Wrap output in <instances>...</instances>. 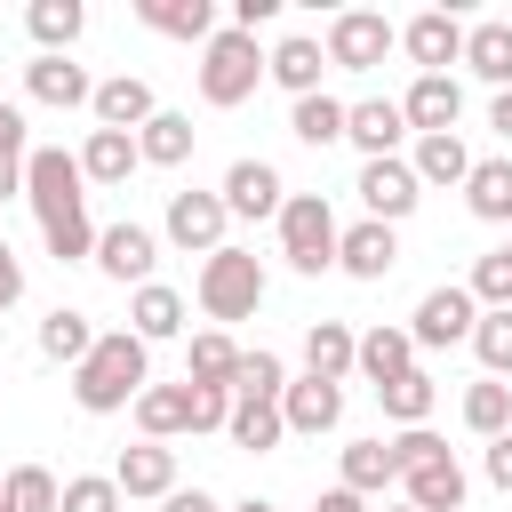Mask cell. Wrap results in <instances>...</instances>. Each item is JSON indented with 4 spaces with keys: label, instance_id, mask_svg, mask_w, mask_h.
Masks as SVG:
<instances>
[{
    "label": "cell",
    "instance_id": "6da1fadb",
    "mask_svg": "<svg viewBox=\"0 0 512 512\" xmlns=\"http://www.w3.org/2000/svg\"><path fill=\"white\" fill-rule=\"evenodd\" d=\"M24 200H32V216H40V240H48V256L56 264H96V224H88V176H80V152H64V144H32V160H24Z\"/></svg>",
    "mask_w": 512,
    "mask_h": 512
},
{
    "label": "cell",
    "instance_id": "7a4b0ae2",
    "mask_svg": "<svg viewBox=\"0 0 512 512\" xmlns=\"http://www.w3.org/2000/svg\"><path fill=\"white\" fill-rule=\"evenodd\" d=\"M144 384H152V344H144L136 328H104L96 352L72 368V400H80L88 416H120V408H136Z\"/></svg>",
    "mask_w": 512,
    "mask_h": 512
},
{
    "label": "cell",
    "instance_id": "3957f363",
    "mask_svg": "<svg viewBox=\"0 0 512 512\" xmlns=\"http://www.w3.org/2000/svg\"><path fill=\"white\" fill-rule=\"evenodd\" d=\"M264 64H272V48H256V32H216L208 48H200V96L216 104V112H232V104H248L256 88H264Z\"/></svg>",
    "mask_w": 512,
    "mask_h": 512
},
{
    "label": "cell",
    "instance_id": "277c9868",
    "mask_svg": "<svg viewBox=\"0 0 512 512\" xmlns=\"http://www.w3.org/2000/svg\"><path fill=\"white\" fill-rule=\"evenodd\" d=\"M336 240H344V224H336L328 192H288V208H280V256H288V272H304V280L336 272Z\"/></svg>",
    "mask_w": 512,
    "mask_h": 512
},
{
    "label": "cell",
    "instance_id": "5b68a950",
    "mask_svg": "<svg viewBox=\"0 0 512 512\" xmlns=\"http://www.w3.org/2000/svg\"><path fill=\"white\" fill-rule=\"evenodd\" d=\"M192 296H200L208 320H248V312L264 304V264H256L248 248H216V256H200Z\"/></svg>",
    "mask_w": 512,
    "mask_h": 512
},
{
    "label": "cell",
    "instance_id": "8992f818",
    "mask_svg": "<svg viewBox=\"0 0 512 512\" xmlns=\"http://www.w3.org/2000/svg\"><path fill=\"white\" fill-rule=\"evenodd\" d=\"M472 328H480V304H472V288H424L416 296V312H408V336H416V352H448V344H472Z\"/></svg>",
    "mask_w": 512,
    "mask_h": 512
},
{
    "label": "cell",
    "instance_id": "52a82bcc",
    "mask_svg": "<svg viewBox=\"0 0 512 512\" xmlns=\"http://www.w3.org/2000/svg\"><path fill=\"white\" fill-rule=\"evenodd\" d=\"M224 224H232V208H224V192H168V216H160V232L184 248V256H216V248H232L224 240Z\"/></svg>",
    "mask_w": 512,
    "mask_h": 512
},
{
    "label": "cell",
    "instance_id": "ba28073f",
    "mask_svg": "<svg viewBox=\"0 0 512 512\" xmlns=\"http://www.w3.org/2000/svg\"><path fill=\"white\" fill-rule=\"evenodd\" d=\"M392 48H400V32H392L376 8H344V16L328 24V64H344V72H376Z\"/></svg>",
    "mask_w": 512,
    "mask_h": 512
},
{
    "label": "cell",
    "instance_id": "9c48e42d",
    "mask_svg": "<svg viewBox=\"0 0 512 512\" xmlns=\"http://www.w3.org/2000/svg\"><path fill=\"white\" fill-rule=\"evenodd\" d=\"M360 208H368V224H400V216H416V200H424V184H416V168L408 160H360Z\"/></svg>",
    "mask_w": 512,
    "mask_h": 512
},
{
    "label": "cell",
    "instance_id": "30bf717a",
    "mask_svg": "<svg viewBox=\"0 0 512 512\" xmlns=\"http://www.w3.org/2000/svg\"><path fill=\"white\" fill-rule=\"evenodd\" d=\"M400 504H416V512H464V464L448 456V440L432 456L400 464Z\"/></svg>",
    "mask_w": 512,
    "mask_h": 512
},
{
    "label": "cell",
    "instance_id": "8fae6325",
    "mask_svg": "<svg viewBox=\"0 0 512 512\" xmlns=\"http://www.w3.org/2000/svg\"><path fill=\"white\" fill-rule=\"evenodd\" d=\"M400 112H408V136H456V120H464L456 72H416L408 96H400Z\"/></svg>",
    "mask_w": 512,
    "mask_h": 512
},
{
    "label": "cell",
    "instance_id": "7c38bea8",
    "mask_svg": "<svg viewBox=\"0 0 512 512\" xmlns=\"http://www.w3.org/2000/svg\"><path fill=\"white\" fill-rule=\"evenodd\" d=\"M216 192H224V208H232V216H248V224H256V216H272V224H280V208H288V184H280V168H272V160H232Z\"/></svg>",
    "mask_w": 512,
    "mask_h": 512
},
{
    "label": "cell",
    "instance_id": "4fadbf2b",
    "mask_svg": "<svg viewBox=\"0 0 512 512\" xmlns=\"http://www.w3.org/2000/svg\"><path fill=\"white\" fill-rule=\"evenodd\" d=\"M152 264H160V240H152L144 224H104V232H96V272H104V280L144 288Z\"/></svg>",
    "mask_w": 512,
    "mask_h": 512
},
{
    "label": "cell",
    "instance_id": "5bb4252c",
    "mask_svg": "<svg viewBox=\"0 0 512 512\" xmlns=\"http://www.w3.org/2000/svg\"><path fill=\"white\" fill-rule=\"evenodd\" d=\"M400 48H408L416 72H448V64H464V24L448 8H424V16L400 24Z\"/></svg>",
    "mask_w": 512,
    "mask_h": 512
},
{
    "label": "cell",
    "instance_id": "9a60e30c",
    "mask_svg": "<svg viewBox=\"0 0 512 512\" xmlns=\"http://www.w3.org/2000/svg\"><path fill=\"white\" fill-rule=\"evenodd\" d=\"M400 136H408V112L392 96H360L344 120V144H360V160H400Z\"/></svg>",
    "mask_w": 512,
    "mask_h": 512
},
{
    "label": "cell",
    "instance_id": "2e32d148",
    "mask_svg": "<svg viewBox=\"0 0 512 512\" xmlns=\"http://www.w3.org/2000/svg\"><path fill=\"white\" fill-rule=\"evenodd\" d=\"M280 424H288V432H304V440H320V432H336V424H344V384H320V376H296V384L280 392Z\"/></svg>",
    "mask_w": 512,
    "mask_h": 512
},
{
    "label": "cell",
    "instance_id": "e0dca14e",
    "mask_svg": "<svg viewBox=\"0 0 512 512\" xmlns=\"http://www.w3.org/2000/svg\"><path fill=\"white\" fill-rule=\"evenodd\" d=\"M24 96L72 112V104H96V80H88V64H72V56H32V64H24Z\"/></svg>",
    "mask_w": 512,
    "mask_h": 512
},
{
    "label": "cell",
    "instance_id": "ac0fdd59",
    "mask_svg": "<svg viewBox=\"0 0 512 512\" xmlns=\"http://www.w3.org/2000/svg\"><path fill=\"white\" fill-rule=\"evenodd\" d=\"M112 480H120V496H176V448L168 440H136V448L112 456Z\"/></svg>",
    "mask_w": 512,
    "mask_h": 512
},
{
    "label": "cell",
    "instance_id": "d6986e66",
    "mask_svg": "<svg viewBox=\"0 0 512 512\" xmlns=\"http://www.w3.org/2000/svg\"><path fill=\"white\" fill-rule=\"evenodd\" d=\"M96 128H120V136H136L160 104H152V80H136V72H112V80H96Z\"/></svg>",
    "mask_w": 512,
    "mask_h": 512
},
{
    "label": "cell",
    "instance_id": "ffe728a7",
    "mask_svg": "<svg viewBox=\"0 0 512 512\" xmlns=\"http://www.w3.org/2000/svg\"><path fill=\"white\" fill-rule=\"evenodd\" d=\"M392 264H400V232H392V224H368V216H360V224L336 240V272H352V280H384Z\"/></svg>",
    "mask_w": 512,
    "mask_h": 512
},
{
    "label": "cell",
    "instance_id": "44dd1931",
    "mask_svg": "<svg viewBox=\"0 0 512 512\" xmlns=\"http://www.w3.org/2000/svg\"><path fill=\"white\" fill-rule=\"evenodd\" d=\"M136 16L160 32V40H192V48H208L224 24H216V0H136Z\"/></svg>",
    "mask_w": 512,
    "mask_h": 512
},
{
    "label": "cell",
    "instance_id": "7402d4cb",
    "mask_svg": "<svg viewBox=\"0 0 512 512\" xmlns=\"http://www.w3.org/2000/svg\"><path fill=\"white\" fill-rule=\"evenodd\" d=\"M352 368H360V336H352L344 320H312V328H304V376L344 384Z\"/></svg>",
    "mask_w": 512,
    "mask_h": 512
},
{
    "label": "cell",
    "instance_id": "603a6c76",
    "mask_svg": "<svg viewBox=\"0 0 512 512\" xmlns=\"http://www.w3.org/2000/svg\"><path fill=\"white\" fill-rule=\"evenodd\" d=\"M464 64L504 96L512 88V16H488V24H464Z\"/></svg>",
    "mask_w": 512,
    "mask_h": 512
},
{
    "label": "cell",
    "instance_id": "cb8c5ba5",
    "mask_svg": "<svg viewBox=\"0 0 512 512\" xmlns=\"http://www.w3.org/2000/svg\"><path fill=\"white\" fill-rule=\"evenodd\" d=\"M320 72H328V48L304 40V32H288V40L272 48V64H264V80H280L288 96H320Z\"/></svg>",
    "mask_w": 512,
    "mask_h": 512
},
{
    "label": "cell",
    "instance_id": "d4e9b609",
    "mask_svg": "<svg viewBox=\"0 0 512 512\" xmlns=\"http://www.w3.org/2000/svg\"><path fill=\"white\" fill-rule=\"evenodd\" d=\"M136 168H144L136 136H120V128H88V144H80V176H88V184H128Z\"/></svg>",
    "mask_w": 512,
    "mask_h": 512
},
{
    "label": "cell",
    "instance_id": "484cf974",
    "mask_svg": "<svg viewBox=\"0 0 512 512\" xmlns=\"http://www.w3.org/2000/svg\"><path fill=\"white\" fill-rule=\"evenodd\" d=\"M128 328H136L144 344H168V336H184V296H176L168 280H144V288L128 296Z\"/></svg>",
    "mask_w": 512,
    "mask_h": 512
},
{
    "label": "cell",
    "instance_id": "4316f807",
    "mask_svg": "<svg viewBox=\"0 0 512 512\" xmlns=\"http://www.w3.org/2000/svg\"><path fill=\"white\" fill-rule=\"evenodd\" d=\"M240 360H248V352H240L224 328H200L192 352H184V384H216V392H232V384H240Z\"/></svg>",
    "mask_w": 512,
    "mask_h": 512
},
{
    "label": "cell",
    "instance_id": "83f0119b",
    "mask_svg": "<svg viewBox=\"0 0 512 512\" xmlns=\"http://www.w3.org/2000/svg\"><path fill=\"white\" fill-rule=\"evenodd\" d=\"M192 112H152L144 128H136V152H144V168H184L192 160Z\"/></svg>",
    "mask_w": 512,
    "mask_h": 512
},
{
    "label": "cell",
    "instance_id": "f1b7e54d",
    "mask_svg": "<svg viewBox=\"0 0 512 512\" xmlns=\"http://www.w3.org/2000/svg\"><path fill=\"white\" fill-rule=\"evenodd\" d=\"M96 336H104V328H88V312L56 304V312L40 320V360H56V368H80V360L96 352Z\"/></svg>",
    "mask_w": 512,
    "mask_h": 512
},
{
    "label": "cell",
    "instance_id": "f546056e",
    "mask_svg": "<svg viewBox=\"0 0 512 512\" xmlns=\"http://www.w3.org/2000/svg\"><path fill=\"white\" fill-rule=\"evenodd\" d=\"M344 480L336 488H352V496H384V488H400V464H392V440H352L344 456Z\"/></svg>",
    "mask_w": 512,
    "mask_h": 512
},
{
    "label": "cell",
    "instance_id": "4dcf8cb0",
    "mask_svg": "<svg viewBox=\"0 0 512 512\" xmlns=\"http://www.w3.org/2000/svg\"><path fill=\"white\" fill-rule=\"evenodd\" d=\"M24 24H32V40H40V56H72V40L88 32V8H80V0H32Z\"/></svg>",
    "mask_w": 512,
    "mask_h": 512
},
{
    "label": "cell",
    "instance_id": "1f68e13d",
    "mask_svg": "<svg viewBox=\"0 0 512 512\" xmlns=\"http://www.w3.org/2000/svg\"><path fill=\"white\" fill-rule=\"evenodd\" d=\"M344 120H352V104H336L328 88L288 104V136H296V144H312V152H320V144H344Z\"/></svg>",
    "mask_w": 512,
    "mask_h": 512
},
{
    "label": "cell",
    "instance_id": "d6a6232c",
    "mask_svg": "<svg viewBox=\"0 0 512 512\" xmlns=\"http://www.w3.org/2000/svg\"><path fill=\"white\" fill-rule=\"evenodd\" d=\"M408 368H416V336L376 320V328L360 336V376H368V384H392V376H408Z\"/></svg>",
    "mask_w": 512,
    "mask_h": 512
},
{
    "label": "cell",
    "instance_id": "836d02e7",
    "mask_svg": "<svg viewBox=\"0 0 512 512\" xmlns=\"http://www.w3.org/2000/svg\"><path fill=\"white\" fill-rule=\"evenodd\" d=\"M136 424H144V440H176V432H192V384H144Z\"/></svg>",
    "mask_w": 512,
    "mask_h": 512
},
{
    "label": "cell",
    "instance_id": "e575fe53",
    "mask_svg": "<svg viewBox=\"0 0 512 512\" xmlns=\"http://www.w3.org/2000/svg\"><path fill=\"white\" fill-rule=\"evenodd\" d=\"M464 208H472L480 224H512V160H472Z\"/></svg>",
    "mask_w": 512,
    "mask_h": 512
},
{
    "label": "cell",
    "instance_id": "d590c367",
    "mask_svg": "<svg viewBox=\"0 0 512 512\" xmlns=\"http://www.w3.org/2000/svg\"><path fill=\"white\" fill-rule=\"evenodd\" d=\"M432 400H440V384L424 376V368H408V376H392V384H376V408L400 424V432H416L424 416H432Z\"/></svg>",
    "mask_w": 512,
    "mask_h": 512
},
{
    "label": "cell",
    "instance_id": "8d00e7d4",
    "mask_svg": "<svg viewBox=\"0 0 512 512\" xmlns=\"http://www.w3.org/2000/svg\"><path fill=\"white\" fill-rule=\"evenodd\" d=\"M224 440H232V448H248V456L280 448V440H288V424H280V400H232V424H224Z\"/></svg>",
    "mask_w": 512,
    "mask_h": 512
},
{
    "label": "cell",
    "instance_id": "74e56055",
    "mask_svg": "<svg viewBox=\"0 0 512 512\" xmlns=\"http://www.w3.org/2000/svg\"><path fill=\"white\" fill-rule=\"evenodd\" d=\"M416 184H464L472 176V152H464V136H416Z\"/></svg>",
    "mask_w": 512,
    "mask_h": 512
},
{
    "label": "cell",
    "instance_id": "f35d334b",
    "mask_svg": "<svg viewBox=\"0 0 512 512\" xmlns=\"http://www.w3.org/2000/svg\"><path fill=\"white\" fill-rule=\"evenodd\" d=\"M464 424H472L480 440H504V432H512V384H496V376L464 384Z\"/></svg>",
    "mask_w": 512,
    "mask_h": 512
},
{
    "label": "cell",
    "instance_id": "ab89813d",
    "mask_svg": "<svg viewBox=\"0 0 512 512\" xmlns=\"http://www.w3.org/2000/svg\"><path fill=\"white\" fill-rule=\"evenodd\" d=\"M0 504H8V512H56V504H64V480H56L48 464H16V472L0 480Z\"/></svg>",
    "mask_w": 512,
    "mask_h": 512
},
{
    "label": "cell",
    "instance_id": "60d3db41",
    "mask_svg": "<svg viewBox=\"0 0 512 512\" xmlns=\"http://www.w3.org/2000/svg\"><path fill=\"white\" fill-rule=\"evenodd\" d=\"M464 288H472V304H480V312H512V248H488V256L472 264V280H464Z\"/></svg>",
    "mask_w": 512,
    "mask_h": 512
},
{
    "label": "cell",
    "instance_id": "b9f144b4",
    "mask_svg": "<svg viewBox=\"0 0 512 512\" xmlns=\"http://www.w3.org/2000/svg\"><path fill=\"white\" fill-rule=\"evenodd\" d=\"M280 392H288V368H280V352H264V344H256V352L240 360V384H232V400H280Z\"/></svg>",
    "mask_w": 512,
    "mask_h": 512
},
{
    "label": "cell",
    "instance_id": "7bdbcfd3",
    "mask_svg": "<svg viewBox=\"0 0 512 512\" xmlns=\"http://www.w3.org/2000/svg\"><path fill=\"white\" fill-rule=\"evenodd\" d=\"M472 352H480V368L504 384V376H512V312H480V328H472Z\"/></svg>",
    "mask_w": 512,
    "mask_h": 512
},
{
    "label": "cell",
    "instance_id": "ee69618b",
    "mask_svg": "<svg viewBox=\"0 0 512 512\" xmlns=\"http://www.w3.org/2000/svg\"><path fill=\"white\" fill-rule=\"evenodd\" d=\"M128 496H120V480L112 472H80V480H64V504L56 512H120Z\"/></svg>",
    "mask_w": 512,
    "mask_h": 512
},
{
    "label": "cell",
    "instance_id": "f6af8a7d",
    "mask_svg": "<svg viewBox=\"0 0 512 512\" xmlns=\"http://www.w3.org/2000/svg\"><path fill=\"white\" fill-rule=\"evenodd\" d=\"M24 160H32V144H0V200L24 192Z\"/></svg>",
    "mask_w": 512,
    "mask_h": 512
},
{
    "label": "cell",
    "instance_id": "bcb514c9",
    "mask_svg": "<svg viewBox=\"0 0 512 512\" xmlns=\"http://www.w3.org/2000/svg\"><path fill=\"white\" fill-rule=\"evenodd\" d=\"M280 16V0H232V32H264Z\"/></svg>",
    "mask_w": 512,
    "mask_h": 512
},
{
    "label": "cell",
    "instance_id": "7dc6e473",
    "mask_svg": "<svg viewBox=\"0 0 512 512\" xmlns=\"http://www.w3.org/2000/svg\"><path fill=\"white\" fill-rule=\"evenodd\" d=\"M480 464H488V488H504V496H512V432H504V440H488V456H480Z\"/></svg>",
    "mask_w": 512,
    "mask_h": 512
},
{
    "label": "cell",
    "instance_id": "c3c4849f",
    "mask_svg": "<svg viewBox=\"0 0 512 512\" xmlns=\"http://www.w3.org/2000/svg\"><path fill=\"white\" fill-rule=\"evenodd\" d=\"M8 304H24V264H16V248L0 240V312Z\"/></svg>",
    "mask_w": 512,
    "mask_h": 512
},
{
    "label": "cell",
    "instance_id": "681fc988",
    "mask_svg": "<svg viewBox=\"0 0 512 512\" xmlns=\"http://www.w3.org/2000/svg\"><path fill=\"white\" fill-rule=\"evenodd\" d=\"M160 512H224L208 488H176V496H160Z\"/></svg>",
    "mask_w": 512,
    "mask_h": 512
},
{
    "label": "cell",
    "instance_id": "f907efd6",
    "mask_svg": "<svg viewBox=\"0 0 512 512\" xmlns=\"http://www.w3.org/2000/svg\"><path fill=\"white\" fill-rule=\"evenodd\" d=\"M488 128L512 144V88H504V96H488Z\"/></svg>",
    "mask_w": 512,
    "mask_h": 512
},
{
    "label": "cell",
    "instance_id": "816d5d0a",
    "mask_svg": "<svg viewBox=\"0 0 512 512\" xmlns=\"http://www.w3.org/2000/svg\"><path fill=\"white\" fill-rule=\"evenodd\" d=\"M312 512H368V496H352V488H328Z\"/></svg>",
    "mask_w": 512,
    "mask_h": 512
},
{
    "label": "cell",
    "instance_id": "f5cc1de1",
    "mask_svg": "<svg viewBox=\"0 0 512 512\" xmlns=\"http://www.w3.org/2000/svg\"><path fill=\"white\" fill-rule=\"evenodd\" d=\"M0 144H24V112L16 104H0Z\"/></svg>",
    "mask_w": 512,
    "mask_h": 512
},
{
    "label": "cell",
    "instance_id": "db71d44e",
    "mask_svg": "<svg viewBox=\"0 0 512 512\" xmlns=\"http://www.w3.org/2000/svg\"><path fill=\"white\" fill-rule=\"evenodd\" d=\"M232 512H280V504H264V496H248V504H232Z\"/></svg>",
    "mask_w": 512,
    "mask_h": 512
},
{
    "label": "cell",
    "instance_id": "11a10c76",
    "mask_svg": "<svg viewBox=\"0 0 512 512\" xmlns=\"http://www.w3.org/2000/svg\"><path fill=\"white\" fill-rule=\"evenodd\" d=\"M392 512H416V504H392Z\"/></svg>",
    "mask_w": 512,
    "mask_h": 512
},
{
    "label": "cell",
    "instance_id": "9f6ffc18",
    "mask_svg": "<svg viewBox=\"0 0 512 512\" xmlns=\"http://www.w3.org/2000/svg\"><path fill=\"white\" fill-rule=\"evenodd\" d=\"M0 512H8V504H0Z\"/></svg>",
    "mask_w": 512,
    "mask_h": 512
},
{
    "label": "cell",
    "instance_id": "6f0895ef",
    "mask_svg": "<svg viewBox=\"0 0 512 512\" xmlns=\"http://www.w3.org/2000/svg\"><path fill=\"white\" fill-rule=\"evenodd\" d=\"M504 248H512V240H504Z\"/></svg>",
    "mask_w": 512,
    "mask_h": 512
}]
</instances>
